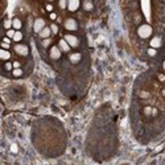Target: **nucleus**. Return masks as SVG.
Masks as SVG:
<instances>
[{
  "mask_svg": "<svg viewBox=\"0 0 165 165\" xmlns=\"http://www.w3.org/2000/svg\"><path fill=\"white\" fill-rule=\"evenodd\" d=\"M61 54H62V50L59 49V46H52L50 50H49V56H50L52 59H59Z\"/></svg>",
  "mask_w": 165,
  "mask_h": 165,
  "instance_id": "423d86ee",
  "label": "nucleus"
},
{
  "mask_svg": "<svg viewBox=\"0 0 165 165\" xmlns=\"http://www.w3.org/2000/svg\"><path fill=\"white\" fill-rule=\"evenodd\" d=\"M65 40L69 42V45L71 46V48H77L79 45V40H78V37L77 36H74V35H65Z\"/></svg>",
  "mask_w": 165,
  "mask_h": 165,
  "instance_id": "39448f33",
  "label": "nucleus"
},
{
  "mask_svg": "<svg viewBox=\"0 0 165 165\" xmlns=\"http://www.w3.org/2000/svg\"><path fill=\"white\" fill-rule=\"evenodd\" d=\"M64 26H65L66 31L74 32V31L78 29V23H77V20H74L73 17H68L64 21Z\"/></svg>",
  "mask_w": 165,
  "mask_h": 165,
  "instance_id": "f03ea898",
  "label": "nucleus"
},
{
  "mask_svg": "<svg viewBox=\"0 0 165 165\" xmlns=\"http://www.w3.org/2000/svg\"><path fill=\"white\" fill-rule=\"evenodd\" d=\"M58 5H59V8H61V9L68 8V0H59V2H58Z\"/></svg>",
  "mask_w": 165,
  "mask_h": 165,
  "instance_id": "a211bd4d",
  "label": "nucleus"
},
{
  "mask_svg": "<svg viewBox=\"0 0 165 165\" xmlns=\"http://www.w3.org/2000/svg\"><path fill=\"white\" fill-rule=\"evenodd\" d=\"M11 46V44H7V42H2V48L3 49H9Z\"/></svg>",
  "mask_w": 165,
  "mask_h": 165,
  "instance_id": "393cba45",
  "label": "nucleus"
},
{
  "mask_svg": "<svg viewBox=\"0 0 165 165\" xmlns=\"http://www.w3.org/2000/svg\"><path fill=\"white\" fill-rule=\"evenodd\" d=\"M163 69H164V71H165V61L163 62Z\"/></svg>",
  "mask_w": 165,
  "mask_h": 165,
  "instance_id": "7c9ffc66",
  "label": "nucleus"
},
{
  "mask_svg": "<svg viewBox=\"0 0 165 165\" xmlns=\"http://www.w3.org/2000/svg\"><path fill=\"white\" fill-rule=\"evenodd\" d=\"M49 17H50V20H56L57 19V15L54 12H50V15H49Z\"/></svg>",
  "mask_w": 165,
  "mask_h": 165,
  "instance_id": "a878e982",
  "label": "nucleus"
},
{
  "mask_svg": "<svg viewBox=\"0 0 165 165\" xmlns=\"http://www.w3.org/2000/svg\"><path fill=\"white\" fill-rule=\"evenodd\" d=\"M12 151L16 152V151H17V147H16V145H12Z\"/></svg>",
  "mask_w": 165,
  "mask_h": 165,
  "instance_id": "c756f323",
  "label": "nucleus"
},
{
  "mask_svg": "<svg viewBox=\"0 0 165 165\" xmlns=\"http://www.w3.org/2000/svg\"><path fill=\"white\" fill-rule=\"evenodd\" d=\"M158 79L160 82H165V74H158Z\"/></svg>",
  "mask_w": 165,
  "mask_h": 165,
  "instance_id": "bb28decb",
  "label": "nucleus"
},
{
  "mask_svg": "<svg viewBox=\"0 0 165 165\" xmlns=\"http://www.w3.org/2000/svg\"><path fill=\"white\" fill-rule=\"evenodd\" d=\"M58 46H59V49H61L64 53H69L70 49H71V46L69 45V42L66 41L65 38H61V40L58 41Z\"/></svg>",
  "mask_w": 165,
  "mask_h": 165,
  "instance_id": "6e6552de",
  "label": "nucleus"
},
{
  "mask_svg": "<svg viewBox=\"0 0 165 165\" xmlns=\"http://www.w3.org/2000/svg\"><path fill=\"white\" fill-rule=\"evenodd\" d=\"M0 58L3 59V61H8L11 58V52H8V49H3L0 50Z\"/></svg>",
  "mask_w": 165,
  "mask_h": 165,
  "instance_id": "9b49d317",
  "label": "nucleus"
},
{
  "mask_svg": "<svg viewBox=\"0 0 165 165\" xmlns=\"http://www.w3.org/2000/svg\"><path fill=\"white\" fill-rule=\"evenodd\" d=\"M15 52L19 54V56H21V57H26L29 54V48L26 46V45H24V44H16L15 45Z\"/></svg>",
  "mask_w": 165,
  "mask_h": 165,
  "instance_id": "7ed1b4c3",
  "label": "nucleus"
},
{
  "mask_svg": "<svg viewBox=\"0 0 165 165\" xmlns=\"http://www.w3.org/2000/svg\"><path fill=\"white\" fill-rule=\"evenodd\" d=\"M81 7V0H68V9L70 12H75Z\"/></svg>",
  "mask_w": 165,
  "mask_h": 165,
  "instance_id": "0eeeda50",
  "label": "nucleus"
},
{
  "mask_svg": "<svg viewBox=\"0 0 165 165\" xmlns=\"http://www.w3.org/2000/svg\"><path fill=\"white\" fill-rule=\"evenodd\" d=\"M12 74H13V77H16V78H17V77L23 75V70H21L20 68H16V69L12 70Z\"/></svg>",
  "mask_w": 165,
  "mask_h": 165,
  "instance_id": "2eb2a0df",
  "label": "nucleus"
},
{
  "mask_svg": "<svg viewBox=\"0 0 165 165\" xmlns=\"http://www.w3.org/2000/svg\"><path fill=\"white\" fill-rule=\"evenodd\" d=\"M21 26H23V23H21V20L17 19V17H15V19L12 20V28L16 29V31H20Z\"/></svg>",
  "mask_w": 165,
  "mask_h": 165,
  "instance_id": "ddd939ff",
  "label": "nucleus"
},
{
  "mask_svg": "<svg viewBox=\"0 0 165 165\" xmlns=\"http://www.w3.org/2000/svg\"><path fill=\"white\" fill-rule=\"evenodd\" d=\"M46 11H48V12H53V5L52 4H46Z\"/></svg>",
  "mask_w": 165,
  "mask_h": 165,
  "instance_id": "b1692460",
  "label": "nucleus"
},
{
  "mask_svg": "<svg viewBox=\"0 0 165 165\" xmlns=\"http://www.w3.org/2000/svg\"><path fill=\"white\" fill-rule=\"evenodd\" d=\"M13 68H15V69H16V68H20V62H19V61H15V62H13Z\"/></svg>",
  "mask_w": 165,
  "mask_h": 165,
  "instance_id": "c85d7f7f",
  "label": "nucleus"
},
{
  "mask_svg": "<svg viewBox=\"0 0 165 165\" xmlns=\"http://www.w3.org/2000/svg\"><path fill=\"white\" fill-rule=\"evenodd\" d=\"M44 28H45V20L42 17H38L35 20V24H33V31L36 33H40Z\"/></svg>",
  "mask_w": 165,
  "mask_h": 165,
  "instance_id": "20e7f679",
  "label": "nucleus"
},
{
  "mask_svg": "<svg viewBox=\"0 0 165 165\" xmlns=\"http://www.w3.org/2000/svg\"><path fill=\"white\" fill-rule=\"evenodd\" d=\"M4 70H7V71H11V70H13V64H12V62H8V61H5V64H4Z\"/></svg>",
  "mask_w": 165,
  "mask_h": 165,
  "instance_id": "dca6fc26",
  "label": "nucleus"
},
{
  "mask_svg": "<svg viewBox=\"0 0 165 165\" xmlns=\"http://www.w3.org/2000/svg\"><path fill=\"white\" fill-rule=\"evenodd\" d=\"M15 33H16V29H8L7 32H5V36L9 37V38H13Z\"/></svg>",
  "mask_w": 165,
  "mask_h": 165,
  "instance_id": "6ab92c4d",
  "label": "nucleus"
},
{
  "mask_svg": "<svg viewBox=\"0 0 165 165\" xmlns=\"http://www.w3.org/2000/svg\"><path fill=\"white\" fill-rule=\"evenodd\" d=\"M48 2H54V0H48Z\"/></svg>",
  "mask_w": 165,
  "mask_h": 165,
  "instance_id": "473e14b6",
  "label": "nucleus"
},
{
  "mask_svg": "<svg viewBox=\"0 0 165 165\" xmlns=\"http://www.w3.org/2000/svg\"><path fill=\"white\" fill-rule=\"evenodd\" d=\"M81 59H82V54H81V53H78V52L71 53L70 56H69V61H70L71 64H74V65L79 64V62H81Z\"/></svg>",
  "mask_w": 165,
  "mask_h": 165,
  "instance_id": "1a4fd4ad",
  "label": "nucleus"
},
{
  "mask_svg": "<svg viewBox=\"0 0 165 165\" xmlns=\"http://www.w3.org/2000/svg\"><path fill=\"white\" fill-rule=\"evenodd\" d=\"M161 92H163V95H164V97H165V89H164V90H163V91H161Z\"/></svg>",
  "mask_w": 165,
  "mask_h": 165,
  "instance_id": "2f4dec72",
  "label": "nucleus"
},
{
  "mask_svg": "<svg viewBox=\"0 0 165 165\" xmlns=\"http://www.w3.org/2000/svg\"><path fill=\"white\" fill-rule=\"evenodd\" d=\"M156 49L155 48H149V49H148V56H151V57H155L156 56Z\"/></svg>",
  "mask_w": 165,
  "mask_h": 165,
  "instance_id": "412c9836",
  "label": "nucleus"
},
{
  "mask_svg": "<svg viewBox=\"0 0 165 165\" xmlns=\"http://www.w3.org/2000/svg\"><path fill=\"white\" fill-rule=\"evenodd\" d=\"M137 36L140 38H148L152 36V26L149 24H143L137 28Z\"/></svg>",
  "mask_w": 165,
  "mask_h": 165,
  "instance_id": "f257e3e1",
  "label": "nucleus"
},
{
  "mask_svg": "<svg viewBox=\"0 0 165 165\" xmlns=\"http://www.w3.org/2000/svg\"><path fill=\"white\" fill-rule=\"evenodd\" d=\"M11 26H12V21H11L9 19H7V20H4V28L5 29H11Z\"/></svg>",
  "mask_w": 165,
  "mask_h": 165,
  "instance_id": "aec40b11",
  "label": "nucleus"
},
{
  "mask_svg": "<svg viewBox=\"0 0 165 165\" xmlns=\"http://www.w3.org/2000/svg\"><path fill=\"white\" fill-rule=\"evenodd\" d=\"M83 8H85V11H91L92 9V3L86 0V2L83 3Z\"/></svg>",
  "mask_w": 165,
  "mask_h": 165,
  "instance_id": "f3484780",
  "label": "nucleus"
},
{
  "mask_svg": "<svg viewBox=\"0 0 165 165\" xmlns=\"http://www.w3.org/2000/svg\"><path fill=\"white\" fill-rule=\"evenodd\" d=\"M23 33H21L20 31H16V33H15V36H13V38H12V40L15 41V42H20L21 40H23Z\"/></svg>",
  "mask_w": 165,
  "mask_h": 165,
  "instance_id": "4468645a",
  "label": "nucleus"
},
{
  "mask_svg": "<svg viewBox=\"0 0 165 165\" xmlns=\"http://www.w3.org/2000/svg\"><path fill=\"white\" fill-rule=\"evenodd\" d=\"M49 44H50V38H44V41H42V46H48Z\"/></svg>",
  "mask_w": 165,
  "mask_h": 165,
  "instance_id": "5701e85b",
  "label": "nucleus"
},
{
  "mask_svg": "<svg viewBox=\"0 0 165 165\" xmlns=\"http://www.w3.org/2000/svg\"><path fill=\"white\" fill-rule=\"evenodd\" d=\"M3 42H7V44H11V38H9V37H7V36H5V37L3 38Z\"/></svg>",
  "mask_w": 165,
  "mask_h": 165,
  "instance_id": "cd10ccee",
  "label": "nucleus"
},
{
  "mask_svg": "<svg viewBox=\"0 0 165 165\" xmlns=\"http://www.w3.org/2000/svg\"><path fill=\"white\" fill-rule=\"evenodd\" d=\"M50 29H52V33H53V35H57V33H58V25L52 24V25H50Z\"/></svg>",
  "mask_w": 165,
  "mask_h": 165,
  "instance_id": "4be33fe9",
  "label": "nucleus"
},
{
  "mask_svg": "<svg viewBox=\"0 0 165 165\" xmlns=\"http://www.w3.org/2000/svg\"><path fill=\"white\" fill-rule=\"evenodd\" d=\"M52 35V29H50V26H45L41 32H40V37L41 38H49Z\"/></svg>",
  "mask_w": 165,
  "mask_h": 165,
  "instance_id": "9d476101",
  "label": "nucleus"
},
{
  "mask_svg": "<svg viewBox=\"0 0 165 165\" xmlns=\"http://www.w3.org/2000/svg\"><path fill=\"white\" fill-rule=\"evenodd\" d=\"M161 46V38L160 37H153L152 40H151V48H160Z\"/></svg>",
  "mask_w": 165,
  "mask_h": 165,
  "instance_id": "f8f14e48",
  "label": "nucleus"
}]
</instances>
